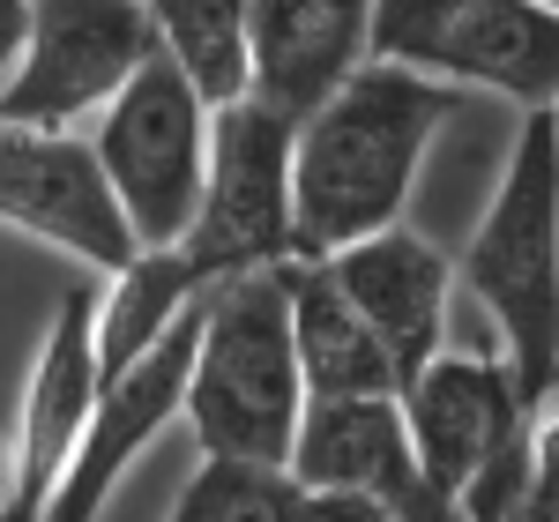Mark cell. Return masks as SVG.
<instances>
[{
	"label": "cell",
	"mask_w": 559,
	"mask_h": 522,
	"mask_svg": "<svg viewBox=\"0 0 559 522\" xmlns=\"http://www.w3.org/2000/svg\"><path fill=\"white\" fill-rule=\"evenodd\" d=\"M455 90L395 60H358L306 120H292V261L388 232L411 210L432 134L455 120Z\"/></svg>",
	"instance_id": "1"
},
{
	"label": "cell",
	"mask_w": 559,
	"mask_h": 522,
	"mask_svg": "<svg viewBox=\"0 0 559 522\" xmlns=\"http://www.w3.org/2000/svg\"><path fill=\"white\" fill-rule=\"evenodd\" d=\"M299 411L306 389L292 358V321H284V261L210 284L194 306V351H187V395H179V418L194 426L202 455L284 471Z\"/></svg>",
	"instance_id": "2"
},
{
	"label": "cell",
	"mask_w": 559,
	"mask_h": 522,
	"mask_svg": "<svg viewBox=\"0 0 559 522\" xmlns=\"http://www.w3.org/2000/svg\"><path fill=\"white\" fill-rule=\"evenodd\" d=\"M455 284L500 329V366L530 403L559 395V142L552 112H522L492 210L455 261Z\"/></svg>",
	"instance_id": "3"
},
{
	"label": "cell",
	"mask_w": 559,
	"mask_h": 522,
	"mask_svg": "<svg viewBox=\"0 0 559 522\" xmlns=\"http://www.w3.org/2000/svg\"><path fill=\"white\" fill-rule=\"evenodd\" d=\"M373 60L426 83L485 90L522 112H552L559 90V8L545 0H373Z\"/></svg>",
	"instance_id": "4"
},
{
	"label": "cell",
	"mask_w": 559,
	"mask_h": 522,
	"mask_svg": "<svg viewBox=\"0 0 559 522\" xmlns=\"http://www.w3.org/2000/svg\"><path fill=\"white\" fill-rule=\"evenodd\" d=\"M97 173L120 202V224L134 247H179L194 202H202V165H210V105L179 83L165 52L134 68L120 97L83 128Z\"/></svg>",
	"instance_id": "5"
},
{
	"label": "cell",
	"mask_w": 559,
	"mask_h": 522,
	"mask_svg": "<svg viewBox=\"0 0 559 522\" xmlns=\"http://www.w3.org/2000/svg\"><path fill=\"white\" fill-rule=\"evenodd\" d=\"M157 52L142 0H23V45L0 75V128L83 134Z\"/></svg>",
	"instance_id": "6"
},
{
	"label": "cell",
	"mask_w": 559,
	"mask_h": 522,
	"mask_svg": "<svg viewBox=\"0 0 559 522\" xmlns=\"http://www.w3.org/2000/svg\"><path fill=\"white\" fill-rule=\"evenodd\" d=\"M179 247L210 284L292 261V120L284 112L254 97L210 112L202 202Z\"/></svg>",
	"instance_id": "7"
},
{
	"label": "cell",
	"mask_w": 559,
	"mask_h": 522,
	"mask_svg": "<svg viewBox=\"0 0 559 522\" xmlns=\"http://www.w3.org/2000/svg\"><path fill=\"white\" fill-rule=\"evenodd\" d=\"M530 411H545V403H530L515 389V373L500 366V351H440V358H426L395 389L403 440H411L426 485L448 493V500L530 426Z\"/></svg>",
	"instance_id": "8"
},
{
	"label": "cell",
	"mask_w": 559,
	"mask_h": 522,
	"mask_svg": "<svg viewBox=\"0 0 559 522\" xmlns=\"http://www.w3.org/2000/svg\"><path fill=\"white\" fill-rule=\"evenodd\" d=\"M187 351H194V313H187L179 329H165L142 358H128L120 373L97 381L90 418H83V440H75L68 471L52 478L38 522H97V515H105V500L120 493V478L134 471V455L165 434V426H179Z\"/></svg>",
	"instance_id": "9"
},
{
	"label": "cell",
	"mask_w": 559,
	"mask_h": 522,
	"mask_svg": "<svg viewBox=\"0 0 559 522\" xmlns=\"http://www.w3.org/2000/svg\"><path fill=\"white\" fill-rule=\"evenodd\" d=\"M0 224L75 254L90 276H112L134 254V232L120 224V202L83 134L0 128Z\"/></svg>",
	"instance_id": "10"
},
{
	"label": "cell",
	"mask_w": 559,
	"mask_h": 522,
	"mask_svg": "<svg viewBox=\"0 0 559 522\" xmlns=\"http://www.w3.org/2000/svg\"><path fill=\"white\" fill-rule=\"evenodd\" d=\"M284 478L292 485H321V493H358L373 500L388 522H463V508L448 493H432L403 418H395V395H336V403H306L292 455H284Z\"/></svg>",
	"instance_id": "11"
},
{
	"label": "cell",
	"mask_w": 559,
	"mask_h": 522,
	"mask_svg": "<svg viewBox=\"0 0 559 522\" xmlns=\"http://www.w3.org/2000/svg\"><path fill=\"white\" fill-rule=\"evenodd\" d=\"M336 276V292L358 306V321L381 336L388 366H395V389L448 351V306H455V261L432 247L426 232L411 224H388L366 232L321 261Z\"/></svg>",
	"instance_id": "12"
},
{
	"label": "cell",
	"mask_w": 559,
	"mask_h": 522,
	"mask_svg": "<svg viewBox=\"0 0 559 522\" xmlns=\"http://www.w3.org/2000/svg\"><path fill=\"white\" fill-rule=\"evenodd\" d=\"M373 38V0H247V97L306 120Z\"/></svg>",
	"instance_id": "13"
},
{
	"label": "cell",
	"mask_w": 559,
	"mask_h": 522,
	"mask_svg": "<svg viewBox=\"0 0 559 522\" xmlns=\"http://www.w3.org/2000/svg\"><path fill=\"white\" fill-rule=\"evenodd\" d=\"M90 292L97 284H68L60 306H52V329L38 344V366H31V389H23V411H15V515H45V493L68 471L75 440H83L90 395H97V344H90Z\"/></svg>",
	"instance_id": "14"
},
{
	"label": "cell",
	"mask_w": 559,
	"mask_h": 522,
	"mask_svg": "<svg viewBox=\"0 0 559 522\" xmlns=\"http://www.w3.org/2000/svg\"><path fill=\"white\" fill-rule=\"evenodd\" d=\"M284 321H292V358H299L306 403H336V395H395L381 336L358 321V306L336 292V276L321 261H284Z\"/></svg>",
	"instance_id": "15"
},
{
	"label": "cell",
	"mask_w": 559,
	"mask_h": 522,
	"mask_svg": "<svg viewBox=\"0 0 559 522\" xmlns=\"http://www.w3.org/2000/svg\"><path fill=\"white\" fill-rule=\"evenodd\" d=\"M210 292V276L187 261V247H134L97 292H90V344H97V381L120 373L128 358L179 329Z\"/></svg>",
	"instance_id": "16"
},
{
	"label": "cell",
	"mask_w": 559,
	"mask_h": 522,
	"mask_svg": "<svg viewBox=\"0 0 559 522\" xmlns=\"http://www.w3.org/2000/svg\"><path fill=\"white\" fill-rule=\"evenodd\" d=\"M150 38L210 112L247 97V0H142Z\"/></svg>",
	"instance_id": "17"
},
{
	"label": "cell",
	"mask_w": 559,
	"mask_h": 522,
	"mask_svg": "<svg viewBox=\"0 0 559 522\" xmlns=\"http://www.w3.org/2000/svg\"><path fill=\"white\" fill-rule=\"evenodd\" d=\"M292 508V478L284 471H254V463H210L179 485L165 522H284Z\"/></svg>",
	"instance_id": "18"
},
{
	"label": "cell",
	"mask_w": 559,
	"mask_h": 522,
	"mask_svg": "<svg viewBox=\"0 0 559 522\" xmlns=\"http://www.w3.org/2000/svg\"><path fill=\"white\" fill-rule=\"evenodd\" d=\"M284 522H388L373 500H358V493H321V485H292V508Z\"/></svg>",
	"instance_id": "19"
},
{
	"label": "cell",
	"mask_w": 559,
	"mask_h": 522,
	"mask_svg": "<svg viewBox=\"0 0 559 522\" xmlns=\"http://www.w3.org/2000/svg\"><path fill=\"white\" fill-rule=\"evenodd\" d=\"M15 45H23V0H0V75H8Z\"/></svg>",
	"instance_id": "20"
},
{
	"label": "cell",
	"mask_w": 559,
	"mask_h": 522,
	"mask_svg": "<svg viewBox=\"0 0 559 522\" xmlns=\"http://www.w3.org/2000/svg\"><path fill=\"white\" fill-rule=\"evenodd\" d=\"M15 500V455H8V440H0V508Z\"/></svg>",
	"instance_id": "21"
},
{
	"label": "cell",
	"mask_w": 559,
	"mask_h": 522,
	"mask_svg": "<svg viewBox=\"0 0 559 522\" xmlns=\"http://www.w3.org/2000/svg\"><path fill=\"white\" fill-rule=\"evenodd\" d=\"M0 522H38V515H15V508H0Z\"/></svg>",
	"instance_id": "22"
},
{
	"label": "cell",
	"mask_w": 559,
	"mask_h": 522,
	"mask_svg": "<svg viewBox=\"0 0 559 522\" xmlns=\"http://www.w3.org/2000/svg\"><path fill=\"white\" fill-rule=\"evenodd\" d=\"M545 8H559V0H545Z\"/></svg>",
	"instance_id": "23"
}]
</instances>
